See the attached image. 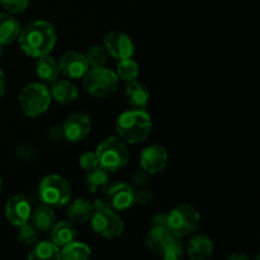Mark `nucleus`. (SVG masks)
Returning a JSON list of instances; mask_svg holds the SVG:
<instances>
[{"mask_svg": "<svg viewBox=\"0 0 260 260\" xmlns=\"http://www.w3.org/2000/svg\"><path fill=\"white\" fill-rule=\"evenodd\" d=\"M18 43L27 56L33 58L50 55L57 41L55 27L47 20H33L18 35Z\"/></svg>", "mask_w": 260, "mask_h": 260, "instance_id": "nucleus-1", "label": "nucleus"}, {"mask_svg": "<svg viewBox=\"0 0 260 260\" xmlns=\"http://www.w3.org/2000/svg\"><path fill=\"white\" fill-rule=\"evenodd\" d=\"M116 131L126 144H140L152 131L151 116L145 109L132 108L117 118Z\"/></svg>", "mask_w": 260, "mask_h": 260, "instance_id": "nucleus-2", "label": "nucleus"}, {"mask_svg": "<svg viewBox=\"0 0 260 260\" xmlns=\"http://www.w3.org/2000/svg\"><path fill=\"white\" fill-rule=\"evenodd\" d=\"M93 207L94 212L90 221L94 233L108 240L119 238L124 231V223L118 212L108 207L104 200H96Z\"/></svg>", "mask_w": 260, "mask_h": 260, "instance_id": "nucleus-3", "label": "nucleus"}, {"mask_svg": "<svg viewBox=\"0 0 260 260\" xmlns=\"http://www.w3.org/2000/svg\"><path fill=\"white\" fill-rule=\"evenodd\" d=\"M96 157L99 167L108 173H116L127 164L129 152L126 142L116 136L107 137L96 147Z\"/></svg>", "mask_w": 260, "mask_h": 260, "instance_id": "nucleus-4", "label": "nucleus"}, {"mask_svg": "<svg viewBox=\"0 0 260 260\" xmlns=\"http://www.w3.org/2000/svg\"><path fill=\"white\" fill-rule=\"evenodd\" d=\"M118 76L114 71L99 66L89 69L84 75V89L95 98H108L118 89Z\"/></svg>", "mask_w": 260, "mask_h": 260, "instance_id": "nucleus-5", "label": "nucleus"}, {"mask_svg": "<svg viewBox=\"0 0 260 260\" xmlns=\"http://www.w3.org/2000/svg\"><path fill=\"white\" fill-rule=\"evenodd\" d=\"M50 89L43 84L30 83L22 89L19 94V106L24 116L29 118L41 116L51 104Z\"/></svg>", "mask_w": 260, "mask_h": 260, "instance_id": "nucleus-6", "label": "nucleus"}, {"mask_svg": "<svg viewBox=\"0 0 260 260\" xmlns=\"http://www.w3.org/2000/svg\"><path fill=\"white\" fill-rule=\"evenodd\" d=\"M38 196L41 202L50 207H62L71 200L70 183L61 175L50 174L41 182Z\"/></svg>", "mask_w": 260, "mask_h": 260, "instance_id": "nucleus-7", "label": "nucleus"}, {"mask_svg": "<svg viewBox=\"0 0 260 260\" xmlns=\"http://www.w3.org/2000/svg\"><path fill=\"white\" fill-rule=\"evenodd\" d=\"M168 229L177 238H185L198 229L201 215L192 205L182 203L168 213Z\"/></svg>", "mask_w": 260, "mask_h": 260, "instance_id": "nucleus-8", "label": "nucleus"}, {"mask_svg": "<svg viewBox=\"0 0 260 260\" xmlns=\"http://www.w3.org/2000/svg\"><path fill=\"white\" fill-rule=\"evenodd\" d=\"M135 190L132 185L126 182L114 183V184L108 185L104 190V202L111 207L112 210L124 211L131 208L135 205Z\"/></svg>", "mask_w": 260, "mask_h": 260, "instance_id": "nucleus-9", "label": "nucleus"}, {"mask_svg": "<svg viewBox=\"0 0 260 260\" xmlns=\"http://www.w3.org/2000/svg\"><path fill=\"white\" fill-rule=\"evenodd\" d=\"M172 236L173 234L168 229L167 213H156L151 221V229L145 236V244L150 251L159 255Z\"/></svg>", "mask_w": 260, "mask_h": 260, "instance_id": "nucleus-10", "label": "nucleus"}, {"mask_svg": "<svg viewBox=\"0 0 260 260\" xmlns=\"http://www.w3.org/2000/svg\"><path fill=\"white\" fill-rule=\"evenodd\" d=\"M103 43L107 53L118 61L132 57L135 52V45L129 36L118 30H113L106 35Z\"/></svg>", "mask_w": 260, "mask_h": 260, "instance_id": "nucleus-11", "label": "nucleus"}, {"mask_svg": "<svg viewBox=\"0 0 260 260\" xmlns=\"http://www.w3.org/2000/svg\"><path fill=\"white\" fill-rule=\"evenodd\" d=\"M63 139L70 142H79L91 131V119L85 113H73L62 124Z\"/></svg>", "mask_w": 260, "mask_h": 260, "instance_id": "nucleus-12", "label": "nucleus"}, {"mask_svg": "<svg viewBox=\"0 0 260 260\" xmlns=\"http://www.w3.org/2000/svg\"><path fill=\"white\" fill-rule=\"evenodd\" d=\"M60 73L70 79H81L84 78L89 68V62L86 56L78 51H66L58 61Z\"/></svg>", "mask_w": 260, "mask_h": 260, "instance_id": "nucleus-13", "label": "nucleus"}, {"mask_svg": "<svg viewBox=\"0 0 260 260\" xmlns=\"http://www.w3.org/2000/svg\"><path fill=\"white\" fill-rule=\"evenodd\" d=\"M30 213L32 207L29 201L23 194L13 196L5 203V217L15 228L28 222L30 220Z\"/></svg>", "mask_w": 260, "mask_h": 260, "instance_id": "nucleus-14", "label": "nucleus"}, {"mask_svg": "<svg viewBox=\"0 0 260 260\" xmlns=\"http://www.w3.org/2000/svg\"><path fill=\"white\" fill-rule=\"evenodd\" d=\"M141 168L149 174L162 172L168 164V152L161 145H151L142 150L140 156Z\"/></svg>", "mask_w": 260, "mask_h": 260, "instance_id": "nucleus-15", "label": "nucleus"}, {"mask_svg": "<svg viewBox=\"0 0 260 260\" xmlns=\"http://www.w3.org/2000/svg\"><path fill=\"white\" fill-rule=\"evenodd\" d=\"M124 99L132 108L145 109L150 102V91L141 81H128L124 89Z\"/></svg>", "mask_w": 260, "mask_h": 260, "instance_id": "nucleus-16", "label": "nucleus"}, {"mask_svg": "<svg viewBox=\"0 0 260 260\" xmlns=\"http://www.w3.org/2000/svg\"><path fill=\"white\" fill-rule=\"evenodd\" d=\"M215 250L212 239L207 235H197L188 243L187 255L193 260H205L210 258Z\"/></svg>", "mask_w": 260, "mask_h": 260, "instance_id": "nucleus-17", "label": "nucleus"}, {"mask_svg": "<svg viewBox=\"0 0 260 260\" xmlns=\"http://www.w3.org/2000/svg\"><path fill=\"white\" fill-rule=\"evenodd\" d=\"M30 220H32V225L38 231H41V233H50L51 229L56 223V215L53 207H50V206L45 205V203L37 206L35 210H32Z\"/></svg>", "mask_w": 260, "mask_h": 260, "instance_id": "nucleus-18", "label": "nucleus"}, {"mask_svg": "<svg viewBox=\"0 0 260 260\" xmlns=\"http://www.w3.org/2000/svg\"><path fill=\"white\" fill-rule=\"evenodd\" d=\"M94 207L93 203L89 202L85 198H78L74 202L69 205L68 210H66V215H68L69 221L73 223H85L90 221L91 216H93Z\"/></svg>", "mask_w": 260, "mask_h": 260, "instance_id": "nucleus-19", "label": "nucleus"}, {"mask_svg": "<svg viewBox=\"0 0 260 260\" xmlns=\"http://www.w3.org/2000/svg\"><path fill=\"white\" fill-rule=\"evenodd\" d=\"M50 94L51 98L55 99L56 102L61 104H71L75 102L79 96V91L74 84L68 80H56L51 83Z\"/></svg>", "mask_w": 260, "mask_h": 260, "instance_id": "nucleus-20", "label": "nucleus"}, {"mask_svg": "<svg viewBox=\"0 0 260 260\" xmlns=\"http://www.w3.org/2000/svg\"><path fill=\"white\" fill-rule=\"evenodd\" d=\"M51 241L56 244L58 248H63L69 243L74 241L78 236V230L75 228V223L71 221H61L56 222L55 226L51 229Z\"/></svg>", "mask_w": 260, "mask_h": 260, "instance_id": "nucleus-21", "label": "nucleus"}, {"mask_svg": "<svg viewBox=\"0 0 260 260\" xmlns=\"http://www.w3.org/2000/svg\"><path fill=\"white\" fill-rule=\"evenodd\" d=\"M20 25L17 18L9 13L0 12V45L14 42L19 35Z\"/></svg>", "mask_w": 260, "mask_h": 260, "instance_id": "nucleus-22", "label": "nucleus"}, {"mask_svg": "<svg viewBox=\"0 0 260 260\" xmlns=\"http://www.w3.org/2000/svg\"><path fill=\"white\" fill-rule=\"evenodd\" d=\"M36 73H37L38 78L45 83H53L57 80L58 75H60L58 62L50 55L38 57L37 63H36Z\"/></svg>", "mask_w": 260, "mask_h": 260, "instance_id": "nucleus-23", "label": "nucleus"}, {"mask_svg": "<svg viewBox=\"0 0 260 260\" xmlns=\"http://www.w3.org/2000/svg\"><path fill=\"white\" fill-rule=\"evenodd\" d=\"M86 188L91 193H102L108 188L109 185V173L101 167L89 170L85 175Z\"/></svg>", "mask_w": 260, "mask_h": 260, "instance_id": "nucleus-24", "label": "nucleus"}, {"mask_svg": "<svg viewBox=\"0 0 260 260\" xmlns=\"http://www.w3.org/2000/svg\"><path fill=\"white\" fill-rule=\"evenodd\" d=\"M28 259H42V260H56L61 259V249L53 241H41L36 243L33 250L27 255Z\"/></svg>", "mask_w": 260, "mask_h": 260, "instance_id": "nucleus-25", "label": "nucleus"}, {"mask_svg": "<svg viewBox=\"0 0 260 260\" xmlns=\"http://www.w3.org/2000/svg\"><path fill=\"white\" fill-rule=\"evenodd\" d=\"M91 256V250L86 244L79 241H71L68 245L61 249V259L76 260V259H89Z\"/></svg>", "mask_w": 260, "mask_h": 260, "instance_id": "nucleus-26", "label": "nucleus"}, {"mask_svg": "<svg viewBox=\"0 0 260 260\" xmlns=\"http://www.w3.org/2000/svg\"><path fill=\"white\" fill-rule=\"evenodd\" d=\"M117 76L121 78L124 81H132L136 80L137 76L140 74L139 63L135 60L129 58H124V60H119L118 65H117Z\"/></svg>", "mask_w": 260, "mask_h": 260, "instance_id": "nucleus-27", "label": "nucleus"}, {"mask_svg": "<svg viewBox=\"0 0 260 260\" xmlns=\"http://www.w3.org/2000/svg\"><path fill=\"white\" fill-rule=\"evenodd\" d=\"M159 255L165 260L182 259L183 255H184V249H183V244L180 241V238H177L175 235H173L170 238V240L165 244V246L162 248L161 253Z\"/></svg>", "mask_w": 260, "mask_h": 260, "instance_id": "nucleus-28", "label": "nucleus"}, {"mask_svg": "<svg viewBox=\"0 0 260 260\" xmlns=\"http://www.w3.org/2000/svg\"><path fill=\"white\" fill-rule=\"evenodd\" d=\"M17 239L18 241L24 246L35 245L38 240V230L32 225V223H23V225L18 226Z\"/></svg>", "mask_w": 260, "mask_h": 260, "instance_id": "nucleus-29", "label": "nucleus"}, {"mask_svg": "<svg viewBox=\"0 0 260 260\" xmlns=\"http://www.w3.org/2000/svg\"><path fill=\"white\" fill-rule=\"evenodd\" d=\"M107 51L102 46H91L86 53V60H88L89 66L91 68H99V66L106 65L107 61Z\"/></svg>", "mask_w": 260, "mask_h": 260, "instance_id": "nucleus-30", "label": "nucleus"}, {"mask_svg": "<svg viewBox=\"0 0 260 260\" xmlns=\"http://www.w3.org/2000/svg\"><path fill=\"white\" fill-rule=\"evenodd\" d=\"M0 4L3 5L7 12L18 14V13L24 12L29 5V0H0Z\"/></svg>", "mask_w": 260, "mask_h": 260, "instance_id": "nucleus-31", "label": "nucleus"}, {"mask_svg": "<svg viewBox=\"0 0 260 260\" xmlns=\"http://www.w3.org/2000/svg\"><path fill=\"white\" fill-rule=\"evenodd\" d=\"M37 147L33 146V145L30 144H22L17 147V150H15V155H17L20 160H24V161H30V160H33L37 156Z\"/></svg>", "mask_w": 260, "mask_h": 260, "instance_id": "nucleus-32", "label": "nucleus"}, {"mask_svg": "<svg viewBox=\"0 0 260 260\" xmlns=\"http://www.w3.org/2000/svg\"><path fill=\"white\" fill-rule=\"evenodd\" d=\"M79 162H80V167L83 168L84 170H86V172H89V170L99 167L98 157H96L95 152H93V151L84 152V154L80 156Z\"/></svg>", "mask_w": 260, "mask_h": 260, "instance_id": "nucleus-33", "label": "nucleus"}, {"mask_svg": "<svg viewBox=\"0 0 260 260\" xmlns=\"http://www.w3.org/2000/svg\"><path fill=\"white\" fill-rule=\"evenodd\" d=\"M152 200H154V194H152L151 190L145 189V188L135 190V202L136 203H140V205H149Z\"/></svg>", "mask_w": 260, "mask_h": 260, "instance_id": "nucleus-34", "label": "nucleus"}, {"mask_svg": "<svg viewBox=\"0 0 260 260\" xmlns=\"http://www.w3.org/2000/svg\"><path fill=\"white\" fill-rule=\"evenodd\" d=\"M149 173L145 172L144 169L141 170H137L136 173L134 174V177H132V179H134L135 184L139 185V187H144V185H146L147 183H149Z\"/></svg>", "mask_w": 260, "mask_h": 260, "instance_id": "nucleus-35", "label": "nucleus"}, {"mask_svg": "<svg viewBox=\"0 0 260 260\" xmlns=\"http://www.w3.org/2000/svg\"><path fill=\"white\" fill-rule=\"evenodd\" d=\"M48 136L52 141H61L63 139V131L62 126H53L51 127L48 131Z\"/></svg>", "mask_w": 260, "mask_h": 260, "instance_id": "nucleus-36", "label": "nucleus"}, {"mask_svg": "<svg viewBox=\"0 0 260 260\" xmlns=\"http://www.w3.org/2000/svg\"><path fill=\"white\" fill-rule=\"evenodd\" d=\"M5 90H7V78H5L4 73L0 69V98L5 94Z\"/></svg>", "mask_w": 260, "mask_h": 260, "instance_id": "nucleus-37", "label": "nucleus"}, {"mask_svg": "<svg viewBox=\"0 0 260 260\" xmlns=\"http://www.w3.org/2000/svg\"><path fill=\"white\" fill-rule=\"evenodd\" d=\"M228 259L229 260H235V259H244V260H246V259H248V256L244 255V254L235 253V254H231V255H229Z\"/></svg>", "mask_w": 260, "mask_h": 260, "instance_id": "nucleus-38", "label": "nucleus"}, {"mask_svg": "<svg viewBox=\"0 0 260 260\" xmlns=\"http://www.w3.org/2000/svg\"><path fill=\"white\" fill-rule=\"evenodd\" d=\"M3 192V179L0 178V193Z\"/></svg>", "mask_w": 260, "mask_h": 260, "instance_id": "nucleus-39", "label": "nucleus"}, {"mask_svg": "<svg viewBox=\"0 0 260 260\" xmlns=\"http://www.w3.org/2000/svg\"><path fill=\"white\" fill-rule=\"evenodd\" d=\"M3 56V45H0V57Z\"/></svg>", "mask_w": 260, "mask_h": 260, "instance_id": "nucleus-40", "label": "nucleus"}]
</instances>
